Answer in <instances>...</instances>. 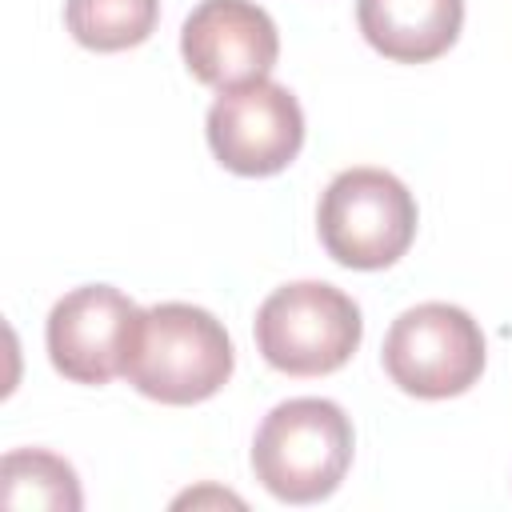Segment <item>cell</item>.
I'll return each instance as SVG.
<instances>
[{"mask_svg":"<svg viewBox=\"0 0 512 512\" xmlns=\"http://www.w3.org/2000/svg\"><path fill=\"white\" fill-rule=\"evenodd\" d=\"M0 504L12 512L48 508V512H76L84 504L76 468L44 448H16L0 460Z\"/></svg>","mask_w":512,"mask_h":512,"instance_id":"cell-10","label":"cell"},{"mask_svg":"<svg viewBox=\"0 0 512 512\" xmlns=\"http://www.w3.org/2000/svg\"><path fill=\"white\" fill-rule=\"evenodd\" d=\"M236 368L232 336L196 304H152L140 312L132 348L124 360L128 384L160 404H200L216 396Z\"/></svg>","mask_w":512,"mask_h":512,"instance_id":"cell-1","label":"cell"},{"mask_svg":"<svg viewBox=\"0 0 512 512\" xmlns=\"http://www.w3.org/2000/svg\"><path fill=\"white\" fill-rule=\"evenodd\" d=\"M484 332L480 324L444 300L404 308L384 332V372L388 380L420 400H448L468 392L484 372Z\"/></svg>","mask_w":512,"mask_h":512,"instance_id":"cell-5","label":"cell"},{"mask_svg":"<svg viewBox=\"0 0 512 512\" xmlns=\"http://www.w3.org/2000/svg\"><path fill=\"white\" fill-rule=\"evenodd\" d=\"M160 0H68L64 24L92 52H124L156 32Z\"/></svg>","mask_w":512,"mask_h":512,"instance_id":"cell-11","label":"cell"},{"mask_svg":"<svg viewBox=\"0 0 512 512\" xmlns=\"http://www.w3.org/2000/svg\"><path fill=\"white\" fill-rule=\"evenodd\" d=\"M352 420L336 400L296 396L276 404L252 436V472L284 504L328 500L352 464Z\"/></svg>","mask_w":512,"mask_h":512,"instance_id":"cell-2","label":"cell"},{"mask_svg":"<svg viewBox=\"0 0 512 512\" xmlns=\"http://www.w3.org/2000/svg\"><path fill=\"white\" fill-rule=\"evenodd\" d=\"M180 56L200 84L228 92L276 68L280 32L256 0H200L184 16Z\"/></svg>","mask_w":512,"mask_h":512,"instance_id":"cell-8","label":"cell"},{"mask_svg":"<svg viewBox=\"0 0 512 512\" xmlns=\"http://www.w3.org/2000/svg\"><path fill=\"white\" fill-rule=\"evenodd\" d=\"M356 24L380 56L424 64L456 44L464 0H356Z\"/></svg>","mask_w":512,"mask_h":512,"instance_id":"cell-9","label":"cell"},{"mask_svg":"<svg viewBox=\"0 0 512 512\" xmlns=\"http://www.w3.org/2000/svg\"><path fill=\"white\" fill-rule=\"evenodd\" d=\"M140 312L144 308L112 284H80L64 292L44 324L52 368L72 384H108L112 376H124Z\"/></svg>","mask_w":512,"mask_h":512,"instance_id":"cell-7","label":"cell"},{"mask_svg":"<svg viewBox=\"0 0 512 512\" xmlns=\"http://www.w3.org/2000/svg\"><path fill=\"white\" fill-rule=\"evenodd\" d=\"M260 356L288 376H328L360 348L364 320L348 292L324 280H292L264 296L252 324Z\"/></svg>","mask_w":512,"mask_h":512,"instance_id":"cell-3","label":"cell"},{"mask_svg":"<svg viewBox=\"0 0 512 512\" xmlns=\"http://www.w3.org/2000/svg\"><path fill=\"white\" fill-rule=\"evenodd\" d=\"M212 156L236 176H276L304 148L300 100L276 80H252L212 100L208 120Z\"/></svg>","mask_w":512,"mask_h":512,"instance_id":"cell-6","label":"cell"},{"mask_svg":"<svg viewBox=\"0 0 512 512\" xmlns=\"http://www.w3.org/2000/svg\"><path fill=\"white\" fill-rule=\"evenodd\" d=\"M316 228L324 252L360 272L396 264L416 236V200L384 168H344L320 196Z\"/></svg>","mask_w":512,"mask_h":512,"instance_id":"cell-4","label":"cell"}]
</instances>
